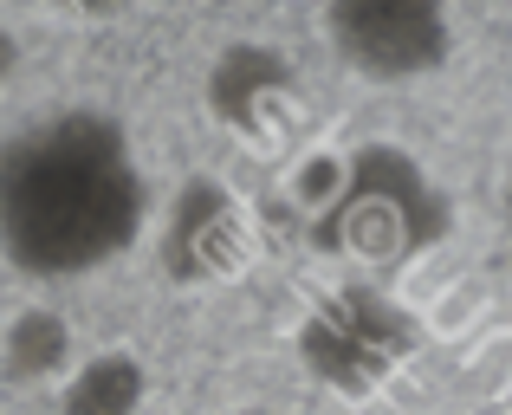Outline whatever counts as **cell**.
Returning a JSON list of instances; mask_svg holds the SVG:
<instances>
[{
	"mask_svg": "<svg viewBox=\"0 0 512 415\" xmlns=\"http://www.w3.org/2000/svg\"><path fill=\"white\" fill-rule=\"evenodd\" d=\"M150 189L124 124L65 111L0 143V253L33 279H78L137 247Z\"/></svg>",
	"mask_w": 512,
	"mask_h": 415,
	"instance_id": "obj_1",
	"label": "cell"
},
{
	"mask_svg": "<svg viewBox=\"0 0 512 415\" xmlns=\"http://www.w3.org/2000/svg\"><path fill=\"white\" fill-rule=\"evenodd\" d=\"M331 33L370 72H409L435 46V26L409 7H344V13H331Z\"/></svg>",
	"mask_w": 512,
	"mask_h": 415,
	"instance_id": "obj_2",
	"label": "cell"
},
{
	"mask_svg": "<svg viewBox=\"0 0 512 415\" xmlns=\"http://www.w3.org/2000/svg\"><path fill=\"white\" fill-rule=\"evenodd\" d=\"M143 396H150L143 364L130 351H111V357H91V364L65 383L59 415H137Z\"/></svg>",
	"mask_w": 512,
	"mask_h": 415,
	"instance_id": "obj_3",
	"label": "cell"
},
{
	"mask_svg": "<svg viewBox=\"0 0 512 415\" xmlns=\"http://www.w3.org/2000/svg\"><path fill=\"white\" fill-rule=\"evenodd\" d=\"M65 351H72V331L52 312H26L20 325L7 331V370L13 377H52V370L65 364Z\"/></svg>",
	"mask_w": 512,
	"mask_h": 415,
	"instance_id": "obj_4",
	"label": "cell"
},
{
	"mask_svg": "<svg viewBox=\"0 0 512 415\" xmlns=\"http://www.w3.org/2000/svg\"><path fill=\"white\" fill-rule=\"evenodd\" d=\"M474 383L480 390H512V331H500V338L474 357Z\"/></svg>",
	"mask_w": 512,
	"mask_h": 415,
	"instance_id": "obj_5",
	"label": "cell"
},
{
	"mask_svg": "<svg viewBox=\"0 0 512 415\" xmlns=\"http://www.w3.org/2000/svg\"><path fill=\"white\" fill-rule=\"evenodd\" d=\"M480 305H487V299H480V286H461V292H454V299L435 312V331H467V325L480 318Z\"/></svg>",
	"mask_w": 512,
	"mask_h": 415,
	"instance_id": "obj_6",
	"label": "cell"
},
{
	"mask_svg": "<svg viewBox=\"0 0 512 415\" xmlns=\"http://www.w3.org/2000/svg\"><path fill=\"white\" fill-rule=\"evenodd\" d=\"M7 65H13V39L0 33V72H7Z\"/></svg>",
	"mask_w": 512,
	"mask_h": 415,
	"instance_id": "obj_7",
	"label": "cell"
}]
</instances>
